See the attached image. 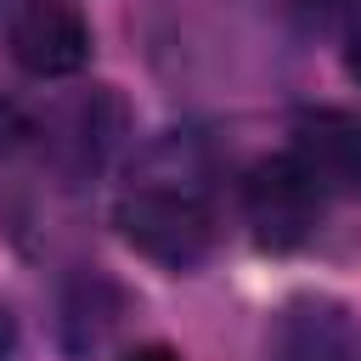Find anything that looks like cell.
Returning <instances> with one entry per match:
<instances>
[{
  "instance_id": "1",
  "label": "cell",
  "mask_w": 361,
  "mask_h": 361,
  "mask_svg": "<svg viewBox=\"0 0 361 361\" xmlns=\"http://www.w3.org/2000/svg\"><path fill=\"white\" fill-rule=\"evenodd\" d=\"M214 192H220L214 147L197 130H169L135 152L113 203V226L152 265L192 271L214 248Z\"/></svg>"
},
{
  "instance_id": "2",
  "label": "cell",
  "mask_w": 361,
  "mask_h": 361,
  "mask_svg": "<svg viewBox=\"0 0 361 361\" xmlns=\"http://www.w3.org/2000/svg\"><path fill=\"white\" fill-rule=\"evenodd\" d=\"M322 209H327V192L316 186V175L293 152L259 158L243 175V220H248L254 243L271 248V254L305 248L322 226Z\"/></svg>"
},
{
  "instance_id": "3",
  "label": "cell",
  "mask_w": 361,
  "mask_h": 361,
  "mask_svg": "<svg viewBox=\"0 0 361 361\" xmlns=\"http://www.w3.org/2000/svg\"><path fill=\"white\" fill-rule=\"evenodd\" d=\"M6 51L28 79H73L90 62V23L73 0H17L6 17Z\"/></svg>"
},
{
  "instance_id": "4",
  "label": "cell",
  "mask_w": 361,
  "mask_h": 361,
  "mask_svg": "<svg viewBox=\"0 0 361 361\" xmlns=\"http://www.w3.org/2000/svg\"><path fill=\"white\" fill-rule=\"evenodd\" d=\"M271 361H361V316L333 293H299L276 310Z\"/></svg>"
},
{
  "instance_id": "5",
  "label": "cell",
  "mask_w": 361,
  "mask_h": 361,
  "mask_svg": "<svg viewBox=\"0 0 361 361\" xmlns=\"http://www.w3.org/2000/svg\"><path fill=\"white\" fill-rule=\"evenodd\" d=\"M316 186L333 192H361V113L350 107H305L293 118V147H288Z\"/></svg>"
},
{
  "instance_id": "6",
  "label": "cell",
  "mask_w": 361,
  "mask_h": 361,
  "mask_svg": "<svg viewBox=\"0 0 361 361\" xmlns=\"http://www.w3.org/2000/svg\"><path fill=\"white\" fill-rule=\"evenodd\" d=\"M118 316H124V293L102 276V271H85L62 288V305H56V338L73 361L96 355L113 333H118Z\"/></svg>"
},
{
  "instance_id": "7",
  "label": "cell",
  "mask_w": 361,
  "mask_h": 361,
  "mask_svg": "<svg viewBox=\"0 0 361 361\" xmlns=\"http://www.w3.org/2000/svg\"><path fill=\"white\" fill-rule=\"evenodd\" d=\"M118 147V102L113 96H85V102H73L68 113H62V135H56V152L85 175H96L102 164H107V152Z\"/></svg>"
},
{
  "instance_id": "8",
  "label": "cell",
  "mask_w": 361,
  "mask_h": 361,
  "mask_svg": "<svg viewBox=\"0 0 361 361\" xmlns=\"http://www.w3.org/2000/svg\"><path fill=\"white\" fill-rule=\"evenodd\" d=\"M344 68H350V79L361 85V11L350 17V34H344Z\"/></svg>"
},
{
  "instance_id": "9",
  "label": "cell",
  "mask_w": 361,
  "mask_h": 361,
  "mask_svg": "<svg viewBox=\"0 0 361 361\" xmlns=\"http://www.w3.org/2000/svg\"><path fill=\"white\" fill-rule=\"evenodd\" d=\"M11 350H17V316H11V305L0 299V361H11Z\"/></svg>"
},
{
  "instance_id": "10",
  "label": "cell",
  "mask_w": 361,
  "mask_h": 361,
  "mask_svg": "<svg viewBox=\"0 0 361 361\" xmlns=\"http://www.w3.org/2000/svg\"><path fill=\"white\" fill-rule=\"evenodd\" d=\"M124 361H180V355H175L169 344H135V350H130Z\"/></svg>"
}]
</instances>
